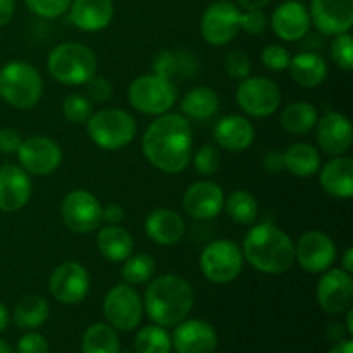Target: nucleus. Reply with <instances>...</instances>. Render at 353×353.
<instances>
[{
	"mask_svg": "<svg viewBox=\"0 0 353 353\" xmlns=\"http://www.w3.org/2000/svg\"><path fill=\"white\" fill-rule=\"evenodd\" d=\"M16 10V3L14 0H0V28L10 23Z\"/></svg>",
	"mask_w": 353,
	"mask_h": 353,
	"instance_id": "obj_50",
	"label": "nucleus"
},
{
	"mask_svg": "<svg viewBox=\"0 0 353 353\" xmlns=\"http://www.w3.org/2000/svg\"><path fill=\"white\" fill-rule=\"evenodd\" d=\"M309 14L324 37L348 33L353 26V0H312Z\"/></svg>",
	"mask_w": 353,
	"mask_h": 353,
	"instance_id": "obj_17",
	"label": "nucleus"
},
{
	"mask_svg": "<svg viewBox=\"0 0 353 353\" xmlns=\"http://www.w3.org/2000/svg\"><path fill=\"white\" fill-rule=\"evenodd\" d=\"M240 16L241 10L236 3L230 0H216L207 7L200 19L202 38L214 47L228 45L240 31Z\"/></svg>",
	"mask_w": 353,
	"mask_h": 353,
	"instance_id": "obj_10",
	"label": "nucleus"
},
{
	"mask_svg": "<svg viewBox=\"0 0 353 353\" xmlns=\"http://www.w3.org/2000/svg\"><path fill=\"white\" fill-rule=\"evenodd\" d=\"M331 57L334 64L343 71H352L353 69V43L350 31L348 33L336 34L331 41Z\"/></svg>",
	"mask_w": 353,
	"mask_h": 353,
	"instance_id": "obj_38",
	"label": "nucleus"
},
{
	"mask_svg": "<svg viewBox=\"0 0 353 353\" xmlns=\"http://www.w3.org/2000/svg\"><path fill=\"white\" fill-rule=\"evenodd\" d=\"M7 326H9V312H7V307L0 302V333H2Z\"/></svg>",
	"mask_w": 353,
	"mask_h": 353,
	"instance_id": "obj_54",
	"label": "nucleus"
},
{
	"mask_svg": "<svg viewBox=\"0 0 353 353\" xmlns=\"http://www.w3.org/2000/svg\"><path fill=\"white\" fill-rule=\"evenodd\" d=\"M236 103L252 117H269L281 105L278 85L264 76H248L236 88Z\"/></svg>",
	"mask_w": 353,
	"mask_h": 353,
	"instance_id": "obj_9",
	"label": "nucleus"
},
{
	"mask_svg": "<svg viewBox=\"0 0 353 353\" xmlns=\"http://www.w3.org/2000/svg\"><path fill=\"white\" fill-rule=\"evenodd\" d=\"M83 353H119L121 343L116 330L109 324H93L83 334Z\"/></svg>",
	"mask_w": 353,
	"mask_h": 353,
	"instance_id": "obj_33",
	"label": "nucleus"
},
{
	"mask_svg": "<svg viewBox=\"0 0 353 353\" xmlns=\"http://www.w3.org/2000/svg\"><path fill=\"white\" fill-rule=\"evenodd\" d=\"M319 183L327 195L334 199H350L353 195V161L352 157L336 155L323 165Z\"/></svg>",
	"mask_w": 353,
	"mask_h": 353,
	"instance_id": "obj_26",
	"label": "nucleus"
},
{
	"mask_svg": "<svg viewBox=\"0 0 353 353\" xmlns=\"http://www.w3.org/2000/svg\"><path fill=\"white\" fill-rule=\"evenodd\" d=\"M330 353H353V341L352 340H341L331 348Z\"/></svg>",
	"mask_w": 353,
	"mask_h": 353,
	"instance_id": "obj_52",
	"label": "nucleus"
},
{
	"mask_svg": "<svg viewBox=\"0 0 353 353\" xmlns=\"http://www.w3.org/2000/svg\"><path fill=\"white\" fill-rule=\"evenodd\" d=\"M134 350L137 353H171V334L159 324L145 326L134 338Z\"/></svg>",
	"mask_w": 353,
	"mask_h": 353,
	"instance_id": "obj_35",
	"label": "nucleus"
},
{
	"mask_svg": "<svg viewBox=\"0 0 353 353\" xmlns=\"http://www.w3.org/2000/svg\"><path fill=\"white\" fill-rule=\"evenodd\" d=\"M341 269H343V271H347L348 274H352L353 272V250L352 248H347V250H345V254H343V259H341Z\"/></svg>",
	"mask_w": 353,
	"mask_h": 353,
	"instance_id": "obj_53",
	"label": "nucleus"
},
{
	"mask_svg": "<svg viewBox=\"0 0 353 353\" xmlns=\"http://www.w3.org/2000/svg\"><path fill=\"white\" fill-rule=\"evenodd\" d=\"M47 300L38 295H28L16 303L12 312L14 324L21 330H37L48 319Z\"/></svg>",
	"mask_w": 353,
	"mask_h": 353,
	"instance_id": "obj_32",
	"label": "nucleus"
},
{
	"mask_svg": "<svg viewBox=\"0 0 353 353\" xmlns=\"http://www.w3.org/2000/svg\"><path fill=\"white\" fill-rule=\"evenodd\" d=\"M61 216L72 233H92L102 224V203L86 190H72L62 200Z\"/></svg>",
	"mask_w": 353,
	"mask_h": 353,
	"instance_id": "obj_12",
	"label": "nucleus"
},
{
	"mask_svg": "<svg viewBox=\"0 0 353 353\" xmlns=\"http://www.w3.org/2000/svg\"><path fill=\"white\" fill-rule=\"evenodd\" d=\"M290 74L293 81L303 88H316L327 78V62L316 52H300L290 61Z\"/></svg>",
	"mask_w": 353,
	"mask_h": 353,
	"instance_id": "obj_27",
	"label": "nucleus"
},
{
	"mask_svg": "<svg viewBox=\"0 0 353 353\" xmlns=\"http://www.w3.org/2000/svg\"><path fill=\"white\" fill-rule=\"evenodd\" d=\"M240 30L247 34L257 37L268 30V16L264 10H245L240 16Z\"/></svg>",
	"mask_w": 353,
	"mask_h": 353,
	"instance_id": "obj_45",
	"label": "nucleus"
},
{
	"mask_svg": "<svg viewBox=\"0 0 353 353\" xmlns=\"http://www.w3.org/2000/svg\"><path fill=\"white\" fill-rule=\"evenodd\" d=\"M262 165L268 172L274 174V172H281L285 169V155L283 152L272 150L265 154V157L262 159Z\"/></svg>",
	"mask_w": 353,
	"mask_h": 353,
	"instance_id": "obj_48",
	"label": "nucleus"
},
{
	"mask_svg": "<svg viewBox=\"0 0 353 353\" xmlns=\"http://www.w3.org/2000/svg\"><path fill=\"white\" fill-rule=\"evenodd\" d=\"M21 141H23V138H21V134L16 130H12V128H0V152L2 154H16Z\"/></svg>",
	"mask_w": 353,
	"mask_h": 353,
	"instance_id": "obj_47",
	"label": "nucleus"
},
{
	"mask_svg": "<svg viewBox=\"0 0 353 353\" xmlns=\"http://www.w3.org/2000/svg\"><path fill=\"white\" fill-rule=\"evenodd\" d=\"M52 78L68 86L85 85L97 74V57L93 50L78 41H65L52 48L47 59Z\"/></svg>",
	"mask_w": 353,
	"mask_h": 353,
	"instance_id": "obj_4",
	"label": "nucleus"
},
{
	"mask_svg": "<svg viewBox=\"0 0 353 353\" xmlns=\"http://www.w3.org/2000/svg\"><path fill=\"white\" fill-rule=\"evenodd\" d=\"M185 219L171 209H155L145 219V233L161 247L176 245L185 236Z\"/></svg>",
	"mask_w": 353,
	"mask_h": 353,
	"instance_id": "obj_25",
	"label": "nucleus"
},
{
	"mask_svg": "<svg viewBox=\"0 0 353 353\" xmlns=\"http://www.w3.org/2000/svg\"><path fill=\"white\" fill-rule=\"evenodd\" d=\"M155 274V262L147 254H131L123 264V279L128 285H143Z\"/></svg>",
	"mask_w": 353,
	"mask_h": 353,
	"instance_id": "obj_36",
	"label": "nucleus"
},
{
	"mask_svg": "<svg viewBox=\"0 0 353 353\" xmlns=\"http://www.w3.org/2000/svg\"><path fill=\"white\" fill-rule=\"evenodd\" d=\"M290 61H292L290 52L286 50L283 45H268V47L262 50V64H264L269 71H285V69H288Z\"/></svg>",
	"mask_w": 353,
	"mask_h": 353,
	"instance_id": "obj_43",
	"label": "nucleus"
},
{
	"mask_svg": "<svg viewBox=\"0 0 353 353\" xmlns=\"http://www.w3.org/2000/svg\"><path fill=\"white\" fill-rule=\"evenodd\" d=\"M43 95V79L30 62L10 61L0 69V97L16 109H33Z\"/></svg>",
	"mask_w": 353,
	"mask_h": 353,
	"instance_id": "obj_5",
	"label": "nucleus"
},
{
	"mask_svg": "<svg viewBox=\"0 0 353 353\" xmlns=\"http://www.w3.org/2000/svg\"><path fill=\"white\" fill-rule=\"evenodd\" d=\"M69 21L78 30L97 33L105 30L114 19L112 0H71L68 9Z\"/></svg>",
	"mask_w": 353,
	"mask_h": 353,
	"instance_id": "obj_23",
	"label": "nucleus"
},
{
	"mask_svg": "<svg viewBox=\"0 0 353 353\" xmlns=\"http://www.w3.org/2000/svg\"><path fill=\"white\" fill-rule=\"evenodd\" d=\"M295 261L309 274H323L336 261V245L323 231H307L295 245Z\"/></svg>",
	"mask_w": 353,
	"mask_h": 353,
	"instance_id": "obj_15",
	"label": "nucleus"
},
{
	"mask_svg": "<svg viewBox=\"0 0 353 353\" xmlns=\"http://www.w3.org/2000/svg\"><path fill=\"white\" fill-rule=\"evenodd\" d=\"M243 252L231 240L210 241L200 254V269L210 283L228 285L243 271Z\"/></svg>",
	"mask_w": 353,
	"mask_h": 353,
	"instance_id": "obj_8",
	"label": "nucleus"
},
{
	"mask_svg": "<svg viewBox=\"0 0 353 353\" xmlns=\"http://www.w3.org/2000/svg\"><path fill=\"white\" fill-rule=\"evenodd\" d=\"M224 209L228 216L241 226H252L259 216L257 199L247 190H234L228 199H224Z\"/></svg>",
	"mask_w": 353,
	"mask_h": 353,
	"instance_id": "obj_34",
	"label": "nucleus"
},
{
	"mask_svg": "<svg viewBox=\"0 0 353 353\" xmlns=\"http://www.w3.org/2000/svg\"><path fill=\"white\" fill-rule=\"evenodd\" d=\"M131 105L147 116H161L171 110L176 102V88L169 78L161 74H141L128 88Z\"/></svg>",
	"mask_w": 353,
	"mask_h": 353,
	"instance_id": "obj_7",
	"label": "nucleus"
},
{
	"mask_svg": "<svg viewBox=\"0 0 353 353\" xmlns=\"http://www.w3.org/2000/svg\"><path fill=\"white\" fill-rule=\"evenodd\" d=\"M214 140L228 152H243L255 140L254 124L240 114H230L217 121L214 128Z\"/></svg>",
	"mask_w": 353,
	"mask_h": 353,
	"instance_id": "obj_24",
	"label": "nucleus"
},
{
	"mask_svg": "<svg viewBox=\"0 0 353 353\" xmlns=\"http://www.w3.org/2000/svg\"><path fill=\"white\" fill-rule=\"evenodd\" d=\"M0 353H12V350H10L9 343H6V341L0 338Z\"/></svg>",
	"mask_w": 353,
	"mask_h": 353,
	"instance_id": "obj_56",
	"label": "nucleus"
},
{
	"mask_svg": "<svg viewBox=\"0 0 353 353\" xmlns=\"http://www.w3.org/2000/svg\"><path fill=\"white\" fill-rule=\"evenodd\" d=\"M353 279L343 269H327L323 272L317 285V302L321 309L331 316L352 309Z\"/></svg>",
	"mask_w": 353,
	"mask_h": 353,
	"instance_id": "obj_16",
	"label": "nucleus"
},
{
	"mask_svg": "<svg viewBox=\"0 0 353 353\" xmlns=\"http://www.w3.org/2000/svg\"><path fill=\"white\" fill-rule=\"evenodd\" d=\"M241 252L245 261L262 274H283L295 264V243L272 223L252 224Z\"/></svg>",
	"mask_w": 353,
	"mask_h": 353,
	"instance_id": "obj_2",
	"label": "nucleus"
},
{
	"mask_svg": "<svg viewBox=\"0 0 353 353\" xmlns=\"http://www.w3.org/2000/svg\"><path fill=\"white\" fill-rule=\"evenodd\" d=\"M179 71L188 72V65H186V57H179V55L172 54L169 50H162L155 55L154 59V72L161 74L164 78L171 79L172 74H178Z\"/></svg>",
	"mask_w": 353,
	"mask_h": 353,
	"instance_id": "obj_40",
	"label": "nucleus"
},
{
	"mask_svg": "<svg viewBox=\"0 0 353 353\" xmlns=\"http://www.w3.org/2000/svg\"><path fill=\"white\" fill-rule=\"evenodd\" d=\"M86 133L102 150H121L137 137V121L123 109H100L86 121Z\"/></svg>",
	"mask_w": 353,
	"mask_h": 353,
	"instance_id": "obj_6",
	"label": "nucleus"
},
{
	"mask_svg": "<svg viewBox=\"0 0 353 353\" xmlns=\"http://www.w3.org/2000/svg\"><path fill=\"white\" fill-rule=\"evenodd\" d=\"M62 112L71 123L86 124V121L93 114V105L88 97L81 93H69L62 102Z\"/></svg>",
	"mask_w": 353,
	"mask_h": 353,
	"instance_id": "obj_37",
	"label": "nucleus"
},
{
	"mask_svg": "<svg viewBox=\"0 0 353 353\" xmlns=\"http://www.w3.org/2000/svg\"><path fill=\"white\" fill-rule=\"evenodd\" d=\"M103 316L109 326L119 331H131L141 323L143 302L128 283L112 286L103 299Z\"/></svg>",
	"mask_w": 353,
	"mask_h": 353,
	"instance_id": "obj_11",
	"label": "nucleus"
},
{
	"mask_svg": "<svg viewBox=\"0 0 353 353\" xmlns=\"http://www.w3.org/2000/svg\"><path fill=\"white\" fill-rule=\"evenodd\" d=\"M86 85V93H88L90 102L95 103H105L107 100L112 99L114 88L110 85V81L103 76H93L92 79L85 83Z\"/></svg>",
	"mask_w": 353,
	"mask_h": 353,
	"instance_id": "obj_44",
	"label": "nucleus"
},
{
	"mask_svg": "<svg viewBox=\"0 0 353 353\" xmlns=\"http://www.w3.org/2000/svg\"><path fill=\"white\" fill-rule=\"evenodd\" d=\"M193 165L196 172L202 176H212L219 171L221 165V154L214 145H203L196 150L193 157Z\"/></svg>",
	"mask_w": 353,
	"mask_h": 353,
	"instance_id": "obj_41",
	"label": "nucleus"
},
{
	"mask_svg": "<svg viewBox=\"0 0 353 353\" xmlns=\"http://www.w3.org/2000/svg\"><path fill=\"white\" fill-rule=\"evenodd\" d=\"M317 143L330 155H343L350 150L353 131L352 123L345 114L330 110L317 119Z\"/></svg>",
	"mask_w": 353,
	"mask_h": 353,
	"instance_id": "obj_20",
	"label": "nucleus"
},
{
	"mask_svg": "<svg viewBox=\"0 0 353 353\" xmlns=\"http://www.w3.org/2000/svg\"><path fill=\"white\" fill-rule=\"evenodd\" d=\"M26 7L37 16L45 19H55L68 12L71 0H24Z\"/></svg>",
	"mask_w": 353,
	"mask_h": 353,
	"instance_id": "obj_42",
	"label": "nucleus"
},
{
	"mask_svg": "<svg viewBox=\"0 0 353 353\" xmlns=\"http://www.w3.org/2000/svg\"><path fill=\"white\" fill-rule=\"evenodd\" d=\"M97 247L103 259L110 262H124L133 254V236L119 224L102 228L97 236Z\"/></svg>",
	"mask_w": 353,
	"mask_h": 353,
	"instance_id": "obj_28",
	"label": "nucleus"
},
{
	"mask_svg": "<svg viewBox=\"0 0 353 353\" xmlns=\"http://www.w3.org/2000/svg\"><path fill=\"white\" fill-rule=\"evenodd\" d=\"M33 183L21 165L6 164L0 168V210L16 212L31 199Z\"/></svg>",
	"mask_w": 353,
	"mask_h": 353,
	"instance_id": "obj_21",
	"label": "nucleus"
},
{
	"mask_svg": "<svg viewBox=\"0 0 353 353\" xmlns=\"http://www.w3.org/2000/svg\"><path fill=\"white\" fill-rule=\"evenodd\" d=\"M192 148V126L183 114H161L141 138V150L147 161L168 174H178L188 168Z\"/></svg>",
	"mask_w": 353,
	"mask_h": 353,
	"instance_id": "obj_1",
	"label": "nucleus"
},
{
	"mask_svg": "<svg viewBox=\"0 0 353 353\" xmlns=\"http://www.w3.org/2000/svg\"><path fill=\"white\" fill-rule=\"evenodd\" d=\"M102 221L107 224H121L124 221V209L119 203H109L102 207Z\"/></svg>",
	"mask_w": 353,
	"mask_h": 353,
	"instance_id": "obj_49",
	"label": "nucleus"
},
{
	"mask_svg": "<svg viewBox=\"0 0 353 353\" xmlns=\"http://www.w3.org/2000/svg\"><path fill=\"white\" fill-rule=\"evenodd\" d=\"M272 0H236L238 7L243 10H264Z\"/></svg>",
	"mask_w": 353,
	"mask_h": 353,
	"instance_id": "obj_51",
	"label": "nucleus"
},
{
	"mask_svg": "<svg viewBox=\"0 0 353 353\" xmlns=\"http://www.w3.org/2000/svg\"><path fill=\"white\" fill-rule=\"evenodd\" d=\"M347 333L353 334V310H347Z\"/></svg>",
	"mask_w": 353,
	"mask_h": 353,
	"instance_id": "obj_55",
	"label": "nucleus"
},
{
	"mask_svg": "<svg viewBox=\"0 0 353 353\" xmlns=\"http://www.w3.org/2000/svg\"><path fill=\"white\" fill-rule=\"evenodd\" d=\"M48 288L57 302L64 303V305H76L88 295L90 274L78 262H62L50 274Z\"/></svg>",
	"mask_w": 353,
	"mask_h": 353,
	"instance_id": "obj_14",
	"label": "nucleus"
},
{
	"mask_svg": "<svg viewBox=\"0 0 353 353\" xmlns=\"http://www.w3.org/2000/svg\"><path fill=\"white\" fill-rule=\"evenodd\" d=\"M17 353H48V343L41 334L31 331L19 338Z\"/></svg>",
	"mask_w": 353,
	"mask_h": 353,
	"instance_id": "obj_46",
	"label": "nucleus"
},
{
	"mask_svg": "<svg viewBox=\"0 0 353 353\" xmlns=\"http://www.w3.org/2000/svg\"><path fill=\"white\" fill-rule=\"evenodd\" d=\"M271 26L283 41H299L309 34L312 21L309 9L299 0H288L276 7L271 16Z\"/></svg>",
	"mask_w": 353,
	"mask_h": 353,
	"instance_id": "obj_19",
	"label": "nucleus"
},
{
	"mask_svg": "<svg viewBox=\"0 0 353 353\" xmlns=\"http://www.w3.org/2000/svg\"><path fill=\"white\" fill-rule=\"evenodd\" d=\"M219 110V97L209 86H196L190 90L181 100V114L190 119H210Z\"/></svg>",
	"mask_w": 353,
	"mask_h": 353,
	"instance_id": "obj_30",
	"label": "nucleus"
},
{
	"mask_svg": "<svg viewBox=\"0 0 353 353\" xmlns=\"http://www.w3.org/2000/svg\"><path fill=\"white\" fill-rule=\"evenodd\" d=\"M285 155V169L292 172L295 178H310L321 169L319 150L312 143H293L288 150L283 152Z\"/></svg>",
	"mask_w": 353,
	"mask_h": 353,
	"instance_id": "obj_29",
	"label": "nucleus"
},
{
	"mask_svg": "<svg viewBox=\"0 0 353 353\" xmlns=\"http://www.w3.org/2000/svg\"><path fill=\"white\" fill-rule=\"evenodd\" d=\"M317 119H319V114L317 109L310 102H293L290 105L285 107V110L281 112V126L286 133L295 134H307L316 128Z\"/></svg>",
	"mask_w": 353,
	"mask_h": 353,
	"instance_id": "obj_31",
	"label": "nucleus"
},
{
	"mask_svg": "<svg viewBox=\"0 0 353 353\" xmlns=\"http://www.w3.org/2000/svg\"><path fill=\"white\" fill-rule=\"evenodd\" d=\"M171 341L176 353H214L217 348L216 330L200 319L181 321Z\"/></svg>",
	"mask_w": 353,
	"mask_h": 353,
	"instance_id": "obj_22",
	"label": "nucleus"
},
{
	"mask_svg": "<svg viewBox=\"0 0 353 353\" xmlns=\"http://www.w3.org/2000/svg\"><path fill=\"white\" fill-rule=\"evenodd\" d=\"M223 65H224V72H226L230 78L238 79V81L248 78L252 72L250 57L241 50L228 52V54L224 55Z\"/></svg>",
	"mask_w": 353,
	"mask_h": 353,
	"instance_id": "obj_39",
	"label": "nucleus"
},
{
	"mask_svg": "<svg viewBox=\"0 0 353 353\" xmlns=\"http://www.w3.org/2000/svg\"><path fill=\"white\" fill-rule=\"evenodd\" d=\"M299 2H302V0H299Z\"/></svg>",
	"mask_w": 353,
	"mask_h": 353,
	"instance_id": "obj_58",
	"label": "nucleus"
},
{
	"mask_svg": "<svg viewBox=\"0 0 353 353\" xmlns=\"http://www.w3.org/2000/svg\"><path fill=\"white\" fill-rule=\"evenodd\" d=\"M224 192L214 181H196L188 186L183 195V209L190 217L209 221L219 216L224 209Z\"/></svg>",
	"mask_w": 353,
	"mask_h": 353,
	"instance_id": "obj_18",
	"label": "nucleus"
},
{
	"mask_svg": "<svg viewBox=\"0 0 353 353\" xmlns=\"http://www.w3.org/2000/svg\"><path fill=\"white\" fill-rule=\"evenodd\" d=\"M19 164L28 174L47 176L62 164V150L57 141L47 137H30L17 148Z\"/></svg>",
	"mask_w": 353,
	"mask_h": 353,
	"instance_id": "obj_13",
	"label": "nucleus"
},
{
	"mask_svg": "<svg viewBox=\"0 0 353 353\" xmlns=\"http://www.w3.org/2000/svg\"><path fill=\"white\" fill-rule=\"evenodd\" d=\"M119 353H133V352H119Z\"/></svg>",
	"mask_w": 353,
	"mask_h": 353,
	"instance_id": "obj_57",
	"label": "nucleus"
},
{
	"mask_svg": "<svg viewBox=\"0 0 353 353\" xmlns=\"http://www.w3.org/2000/svg\"><path fill=\"white\" fill-rule=\"evenodd\" d=\"M195 293L185 278L162 274L148 285L145 292L143 309L155 324L174 327L192 312Z\"/></svg>",
	"mask_w": 353,
	"mask_h": 353,
	"instance_id": "obj_3",
	"label": "nucleus"
}]
</instances>
